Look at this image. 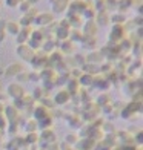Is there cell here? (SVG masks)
I'll return each instance as SVG.
<instances>
[{
  "label": "cell",
  "instance_id": "obj_1",
  "mask_svg": "<svg viewBox=\"0 0 143 150\" xmlns=\"http://www.w3.org/2000/svg\"><path fill=\"white\" fill-rule=\"evenodd\" d=\"M17 55L22 58V60H25V61H31L32 60V57L36 55V54H34V49L32 47H29L28 45H19L17 46Z\"/></svg>",
  "mask_w": 143,
  "mask_h": 150
},
{
  "label": "cell",
  "instance_id": "obj_2",
  "mask_svg": "<svg viewBox=\"0 0 143 150\" xmlns=\"http://www.w3.org/2000/svg\"><path fill=\"white\" fill-rule=\"evenodd\" d=\"M8 95L11 98H22V97H25V91H23V87L20 86L19 83H11L9 86H8Z\"/></svg>",
  "mask_w": 143,
  "mask_h": 150
},
{
  "label": "cell",
  "instance_id": "obj_3",
  "mask_svg": "<svg viewBox=\"0 0 143 150\" xmlns=\"http://www.w3.org/2000/svg\"><path fill=\"white\" fill-rule=\"evenodd\" d=\"M54 22V17L52 14H49V12H45V14H37L36 17H34L32 23H37L39 26H48L51 25Z\"/></svg>",
  "mask_w": 143,
  "mask_h": 150
},
{
  "label": "cell",
  "instance_id": "obj_4",
  "mask_svg": "<svg viewBox=\"0 0 143 150\" xmlns=\"http://www.w3.org/2000/svg\"><path fill=\"white\" fill-rule=\"evenodd\" d=\"M97 32V23L94 20H86V23L83 25V34L86 37H94Z\"/></svg>",
  "mask_w": 143,
  "mask_h": 150
},
{
  "label": "cell",
  "instance_id": "obj_5",
  "mask_svg": "<svg viewBox=\"0 0 143 150\" xmlns=\"http://www.w3.org/2000/svg\"><path fill=\"white\" fill-rule=\"evenodd\" d=\"M23 71V67H22V64L20 63H12V64H9L8 67H6V71L3 72L6 77H16L17 74H20Z\"/></svg>",
  "mask_w": 143,
  "mask_h": 150
},
{
  "label": "cell",
  "instance_id": "obj_6",
  "mask_svg": "<svg viewBox=\"0 0 143 150\" xmlns=\"http://www.w3.org/2000/svg\"><path fill=\"white\" fill-rule=\"evenodd\" d=\"M5 32L9 34V35H17V34L20 32V25L17 22H6Z\"/></svg>",
  "mask_w": 143,
  "mask_h": 150
},
{
  "label": "cell",
  "instance_id": "obj_7",
  "mask_svg": "<svg viewBox=\"0 0 143 150\" xmlns=\"http://www.w3.org/2000/svg\"><path fill=\"white\" fill-rule=\"evenodd\" d=\"M68 0H52V11L54 12H63L68 8Z\"/></svg>",
  "mask_w": 143,
  "mask_h": 150
},
{
  "label": "cell",
  "instance_id": "obj_8",
  "mask_svg": "<svg viewBox=\"0 0 143 150\" xmlns=\"http://www.w3.org/2000/svg\"><path fill=\"white\" fill-rule=\"evenodd\" d=\"M56 37L60 38V40H68V37H69V28L59 25L57 29H56Z\"/></svg>",
  "mask_w": 143,
  "mask_h": 150
},
{
  "label": "cell",
  "instance_id": "obj_9",
  "mask_svg": "<svg viewBox=\"0 0 143 150\" xmlns=\"http://www.w3.org/2000/svg\"><path fill=\"white\" fill-rule=\"evenodd\" d=\"M68 100H69V92H66V91H60L56 95V98H54V101H56L57 104H65Z\"/></svg>",
  "mask_w": 143,
  "mask_h": 150
},
{
  "label": "cell",
  "instance_id": "obj_10",
  "mask_svg": "<svg viewBox=\"0 0 143 150\" xmlns=\"http://www.w3.org/2000/svg\"><path fill=\"white\" fill-rule=\"evenodd\" d=\"M97 23L100 26H106L108 23H109V16L106 14V11H102L97 14Z\"/></svg>",
  "mask_w": 143,
  "mask_h": 150
},
{
  "label": "cell",
  "instance_id": "obj_11",
  "mask_svg": "<svg viewBox=\"0 0 143 150\" xmlns=\"http://www.w3.org/2000/svg\"><path fill=\"white\" fill-rule=\"evenodd\" d=\"M123 26L122 25H114V28H112V32H111V38H114V37H122L123 35Z\"/></svg>",
  "mask_w": 143,
  "mask_h": 150
},
{
  "label": "cell",
  "instance_id": "obj_12",
  "mask_svg": "<svg viewBox=\"0 0 143 150\" xmlns=\"http://www.w3.org/2000/svg\"><path fill=\"white\" fill-rule=\"evenodd\" d=\"M80 84L82 86H89V84H92L94 83V78H92V75H89V74H85L83 77H80Z\"/></svg>",
  "mask_w": 143,
  "mask_h": 150
},
{
  "label": "cell",
  "instance_id": "obj_13",
  "mask_svg": "<svg viewBox=\"0 0 143 150\" xmlns=\"http://www.w3.org/2000/svg\"><path fill=\"white\" fill-rule=\"evenodd\" d=\"M109 22H112L114 25H123L125 16H123V14H112V16L109 17Z\"/></svg>",
  "mask_w": 143,
  "mask_h": 150
},
{
  "label": "cell",
  "instance_id": "obj_14",
  "mask_svg": "<svg viewBox=\"0 0 143 150\" xmlns=\"http://www.w3.org/2000/svg\"><path fill=\"white\" fill-rule=\"evenodd\" d=\"M82 16H83L86 20H94V16H95V11L91 8V6H86L85 11L82 12Z\"/></svg>",
  "mask_w": 143,
  "mask_h": 150
},
{
  "label": "cell",
  "instance_id": "obj_15",
  "mask_svg": "<svg viewBox=\"0 0 143 150\" xmlns=\"http://www.w3.org/2000/svg\"><path fill=\"white\" fill-rule=\"evenodd\" d=\"M46 109L45 107H42V106H40L39 109H36V112H34V115H36V118L37 120H42V118H45L46 117Z\"/></svg>",
  "mask_w": 143,
  "mask_h": 150
},
{
  "label": "cell",
  "instance_id": "obj_16",
  "mask_svg": "<svg viewBox=\"0 0 143 150\" xmlns=\"http://www.w3.org/2000/svg\"><path fill=\"white\" fill-rule=\"evenodd\" d=\"M31 6H32V5H29L28 2H26V0H22V2L19 3V6H17V8H20V11H22L23 14H25V12H28V11L31 9Z\"/></svg>",
  "mask_w": 143,
  "mask_h": 150
},
{
  "label": "cell",
  "instance_id": "obj_17",
  "mask_svg": "<svg viewBox=\"0 0 143 150\" xmlns=\"http://www.w3.org/2000/svg\"><path fill=\"white\" fill-rule=\"evenodd\" d=\"M102 58L103 57H102L100 52H91L89 55H88V61H91V63L92 61H102Z\"/></svg>",
  "mask_w": 143,
  "mask_h": 150
},
{
  "label": "cell",
  "instance_id": "obj_18",
  "mask_svg": "<svg viewBox=\"0 0 143 150\" xmlns=\"http://www.w3.org/2000/svg\"><path fill=\"white\" fill-rule=\"evenodd\" d=\"M63 52H68V51H72V43L69 42V40H63V47H62Z\"/></svg>",
  "mask_w": 143,
  "mask_h": 150
},
{
  "label": "cell",
  "instance_id": "obj_19",
  "mask_svg": "<svg viewBox=\"0 0 143 150\" xmlns=\"http://www.w3.org/2000/svg\"><path fill=\"white\" fill-rule=\"evenodd\" d=\"M20 2H22V0H5V3L8 8H17Z\"/></svg>",
  "mask_w": 143,
  "mask_h": 150
},
{
  "label": "cell",
  "instance_id": "obj_20",
  "mask_svg": "<svg viewBox=\"0 0 143 150\" xmlns=\"http://www.w3.org/2000/svg\"><path fill=\"white\" fill-rule=\"evenodd\" d=\"M36 126H37L36 122H31V121H29V122H28V130H31V129L34 130V129H36Z\"/></svg>",
  "mask_w": 143,
  "mask_h": 150
},
{
  "label": "cell",
  "instance_id": "obj_21",
  "mask_svg": "<svg viewBox=\"0 0 143 150\" xmlns=\"http://www.w3.org/2000/svg\"><path fill=\"white\" fill-rule=\"evenodd\" d=\"M5 35H6V32H5V31H2V29H0V43H2L3 40H5Z\"/></svg>",
  "mask_w": 143,
  "mask_h": 150
},
{
  "label": "cell",
  "instance_id": "obj_22",
  "mask_svg": "<svg viewBox=\"0 0 143 150\" xmlns=\"http://www.w3.org/2000/svg\"><path fill=\"white\" fill-rule=\"evenodd\" d=\"M26 2H28L29 5H34V3H37V2H39V0H26Z\"/></svg>",
  "mask_w": 143,
  "mask_h": 150
},
{
  "label": "cell",
  "instance_id": "obj_23",
  "mask_svg": "<svg viewBox=\"0 0 143 150\" xmlns=\"http://www.w3.org/2000/svg\"><path fill=\"white\" fill-rule=\"evenodd\" d=\"M0 91H2V86H0Z\"/></svg>",
  "mask_w": 143,
  "mask_h": 150
}]
</instances>
